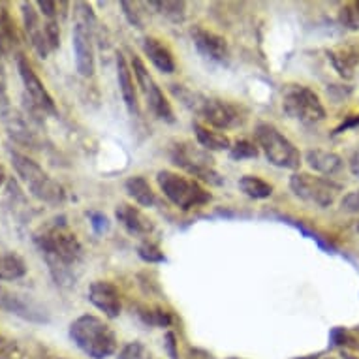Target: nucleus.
<instances>
[{"mask_svg": "<svg viewBox=\"0 0 359 359\" xmlns=\"http://www.w3.org/2000/svg\"><path fill=\"white\" fill-rule=\"evenodd\" d=\"M358 124H359V115L355 118H353V121H350V123H344V124H342V126H339V128H337V132L348 130V128H350V126H358Z\"/></svg>", "mask_w": 359, "mask_h": 359, "instance_id": "40", "label": "nucleus"}, {"mask_svg": "<svg viewBox=\"0 0 359 359\" xmlns=\"http://www.w3.org/2000/svg\"><path fill=\"white\" fill-rule=\"evenodd\" d=\"M324 359H335V358H324Z\"/></svg>", "mask_w": 359, "mask_h": 359, "instance_id": "45", "label": "nucleus"}, {"mask_svg": "<svg viewBox=\"0 0 359 359\" xmlns=\"http://www.w3.org/2000/svg\"><path fill=\"white\" fill-rule=\"evenodd\" d=\"M149 6H153L168 18L173 23H183L187 18V4L184 2H177V0H164V2H149Z\"/></svg>", "mask_w": 359, "mask_h": 359, "instance_id": "27", "label": "nucleus"}, {"mask_svg": "<svg viewBox=\"0 0 359 359\" xmlns=\"http://www.w3.org/2000/svg\"><path fill=\"white\" fill-rule=\"evenodd\" d=\"M90 217H93V220H95V222H93V226H95L96 231H104V230H107V228H109V224H107V218L104 217V215H100V212H93Z\"/></svg>", "mask_w": 359, "mask_h": 359, "instance_id": "38", "label": "nucleus"}, {"mask_svg": "<svg viewBox=\"0 0 359 359\" xmlns=\"http://www.w3.org/2000/svg\"><path fill=\"white\" fill-rule=\"evenodd\" d=\"M0 359H23L15 341H8L4 337H0Z\"/></svg>", "mask_w": 359, "mask_h": 359, "instance_id": "34", "label": "nucleus"}, {"mask_svg": "<svg viewBox=\"0 0 359 359\" xmlns=\"http://www.w3.org/2000/svg\"><path fill=\"white\" fill-rule=\"evenodd\" d=\"M190 36H192L196 49L203 57L215 60V62H220V65H228V60H230V48H228V41L224 40L222 36L212 32V30L203 29L200 25L190 30Z\"/></svg>", "mask_w": 359, "mask_h": 359, "instance_id": "14", "label": "nucleus"}, {"mask_svg": "<svg viewBox=\"0 0 359 359\" xmlns=\"http://www.w3.org/2000/svg\"><path fill=\"white\" fill-rule=\"evenodd\" d=\"M283 111L301 124H318L325 118V109L320 96L312 88L297 83L284 85Z\"/></svg>", "mask_w": 359, "mask_h": 359, "instance_id": "7", "label": "nucleus"}, {"mask_svg": "<svg viewBox=\"0 0 359 359\" xmlns=\"http://www.w3.org/2000/svg\"><path fill=\"white\" fill-rule=\"evenodd\" d=\"M19 48V36L15 30V23L6 10L0 12V53L12 55Z\"/></svg>", "mask_w": 359, "mask_h": 359, "instance_id": "23", "label": "nucleus"}, {"mask_svg": "<svg viewBox=\"0 0 359 359\" xmlns=\"http://www.w3.org/2000/svg\"><path fill=\"white\" fill-rule=\"evenodd\" d=\"M27 275V264L19 254H0V280H19Z\"/></svg>", "mask_w": 359, "mask_h": 359, "instance_id": "25", "label": "nucleus"}, {"mask_svg": "<svg viewBox=\"0 0 359 359\" xmlns=\"http://www.w3.org/2000/svg\"><path fill=\"white\" fill-rule=\"evenodd\" d=\"M136 77L132 76V70L128 68V62L123 55H117V81L121 95H123L124 106L130 111V115H140V100H137Z\"/></svg>", "mask_w": 359, "mask_h": 359, "instance_id": "18", "label": "nucleus"}, {"mask_svg": "<svg viewBox=\"0 0 359 359\" xmlns=\"http://www.w3.org/2000/svg\"><path fill=\"white\" fill-rule=\"evenodd\" d=\"M132 70H134V77H136V85L142 88V93L145 95V98H147L149 109H151L160 121L175 123V115H173L171 104L168 102L164 93H162V88L158 87V83L154 81L153 76L149 74V70L145 68L142 59L136 57V55H134V59H132Z\"/></svg>", "mask_w": 359, "mask_h": 359, "instance_id": "10", "label": "nucleus"}, {"mask_svg": "<svg viewBox=\"0 0 359 359\" xmlns=\"http://www.w3.org/2000/svg\"><path fill=\"white\" fill-rule=\"evenodd\" d=\"M36 8L40 10V13H43L48 19H57V10H59V4L57 2H51V0H43V2H36Z\"/></svg>", "mask_w": 359, "mask_h": 359, "instance_id": "37", "label": "nucleus"}, {"mask_svg": "<svg viewBox=\"0 0 359 359\" xmlns=\"http://www.w3.org/2000/svg\"><path fill=\"white\" fill-rule=\"evenodd\" d=\"M10 158H12L13 170L21 179V183L34 198L51 203V205H59L65 201V189L38 162L29 158L27 154L18 153V151H12Z\"/></svg>", "mask_w": 359, "mask_h": 359, "instance_id": "4", "label": "nucleus"}, {"mask_svg": "<svg viewBox=\"0 0 359 359\" xmlns=\"http://www.w3.org/2000/svg\"><path fill=\"white\" fill-rule=\"evenodd\" d=\"M121 6L124 10V15L128 19V23L132 27H136V29H143V21L140 18V12H137L136 4H132V2H121Z\"/></svg>", "mask_w": 359, "mask_h": 359, "instance_id": "35", "label": "nucleus"}, {"mask_svg": "<svg viewBox=\"0 0 359 359\" xmlns=\"http://www.w3.org/2000/svg\"><path fill=\"white\" fill-rule=\"evenodd\" d=\"M256 142L258 147L264 151L265 158L273 165L283 168V170H297L303 162L299 149L284 136L283 132L269 123H259L256 126Z\"/></svg>", "mask_w": 359, "mask_h": 359, "instance_id": "6", "label": "nucleus"}, {"mask_svg": "<svg viewBox=\"0 0 359 359\" xmlns=\"http://www.w3.org/2000/svg\"><path fill=\"white\" fill-rule=\"evenodd\" d=\"M72 46L76 55V68L79 76L93 77L95 74V46H93V36L90 27L83 21H77L72 32Z\"/></svg>", "mask_w": 359, "mask_h": 359, "instance_id": "12", "label": "nucleus"}, {"mask_svg": "<svg viewBox=\"0 0 359 359\" xmlns=\"http://www.w3.org/2000/svg\"><path fill=\"white\" fill-rule=\"evenodd\" d=\"M59 359H62V358H59Z\"/></svg>", "mask_w": 359, "mask_h": 359, "instance_id": "46", "label": "nucleus"}, {"mask_svg": "<svg viewBox=\"0 0 359 359\" xmlns=\"http://www.w3.org/2000/svg\"><path fill=\"white\" fill-rule=\"evenodd\" d=\"M290 190L295 198L316 207H330L335 203L337 192L341 190L331 179L314 177L311 173H294L290 177Z\"/></svg>", "mask_w": 359, "mask_h": 359, "instance_id": "9", "label": "nucleus"}, {"mask_svg": "<svg viewBox=\"0 0 359 359\" xmlns=\"http://www.w3.org/2000/svg\"><path fill=\"white\" fill-rule=\"evenodd\" d=\"M88 301L104 312V316L109 320L118 318L121 314V294H118L117 286L107 280H95L88 286Z\"/></svg>", "mask_w": 359, "mask_h": 359, "instance_id": "15", "label": "nucleus"}, {"mask_svg": "<svg viewBox=\"0 0 359 359\" xmlns=\"http://www.w3.org/2000/svg\"><path fill=\"white\" fill-rule=\"evenodd\" d=\"M239 189L243 194H247L252 200H267L273 194V184L256 175H245L239 179Z\"/></svg>", "mask_w": 359, "mask_h": 359, "instance_id": "26", "label": "nucleus"}, {"mask_svg": "<svg viewBox=\"0 0 359 359\" xmlns=\"http://www.w3.org/2000/svg\"><path fill=\"white\" fill-rule=\"evenodd\" d=\"M4 181H6V173H4V170L0 168V187L4 184Z\"/></svg>", "mask_w": 359, "mask_h": 359, "instance_id": "42", "label": "nucleus"}, {"mask_svg": "<svg viewBox=\"0 0 359 359\" xmlns=\"http://www.w3.org/2000/svg\"><path fill=\"white\" fill-rule=\"evenodd\" d=\"M168 346H170V352L171 355H173V359H175V350H173V346H175V337L171 335V333H168Z\"/></svg>", "mask_w": 359, "mask_h": 359, "instance_id": "41", "label": "nucleus"}, {"mask_svg": "<svg viewBox=\"0 0 359 359\" xmlns=\"http://www.w3.org/2000/svg\"><path fill=\"white\" fill-rule=\"evenodd\" d=\"M342 211L348 212H359V190H353L350 194H346L341 201Z\"/></svg>", "mask_w": 359, "mask_h": 359, "instance_id": "36", "label": "nucleus"}, {"mask_svg": "<svg viewBox=\"0 0 359 359\" xmlns=\"http://www.w3.org/2000/svg\"><path fill=\"white\" fill-rule=\"evenodd\" d=\"M115 217H117L118 224L128 231L130 236L147 237L154 231L153 220L142 209L130 205V203H118L117 209H115Z\"/></svg>", "mask_w": 359, "mask_h": 359, "instance_id": "17", "label": "nucleus"}, {"mask_svg": "<svg viewBox=\"0 0 359 359\" xmlns=\"http://www.w3.org/2000/svg\"><path fill=\"white\" fill-rule=\"evenodd\" d=\"M330 59L335 66V70L339 72V76L352 77L355 66L359 65V53L353 48H341L337 51H330Z\"/></svg>", "mask_w": 359, "mask_h": 359, "instance_id": "24", "label": "nucleus"}, {"mask_svg": "<svg viewBox=\"0 0 359 359\" xmlns=\"http://www.w3.org/2000/svg\"><path fill=\"white\" fill-rule=\"evenodd\" d=\"M355 230L359 231V220H358V222H355Z\"/></svg>", "mask_w": 359, "mask_h": 359, "instance_id": "43", "label": "nucleus"}, {"mask_svg": "<svg viewBox=\"0 0 359 359\" xmlns=\"http://www.w3.org/2000/svg\"><path fill=\"white\" fill-rule=\"evenodd\" d=\"M171 95L181 102L187 109L203 118L212 128L228 130L241 123V113L233 104L220 98H212L184 87V85H171Z\"/></svg>", "mask_w": 359, "mask_h": 359, "instance_id": "2", "label": "nucleus"}, {"mask_svg": "<svg viewBox=\"0 0 359 359\" xmlns=\"http://www.w3.org/2000/svg\"><path fill=\"white\" fill-rule=\"evenodd\" d=\"M258 154H259V149L256 147L252 142H248V140H241V142H237L236 145H231L230 149L231 160L258 158Z\"/></svg>", "mask_w": 359, "mask_h": 359, "instance_id": "30", "label": "nucleus"}, {"mask_svg": "<svg viewBox=\"0 0 359 359\" xmlns=\"http://www.w3.org/2000/svg\"><path fill=\"white\" fill-rule=\"evenodd\" d=\"M18 72L19 76H21V81H23L25 85V93L29 95L32 106H34L38 111L55 115V113H57V106H55L53 96L49 95V90L46 88V85L41 83V79L34 72L32 65H30L25 57H19L18 59Z\"/></svg>", "mask_w": 359, "mask_h": 359, "instance_id": "11", "label": "nucleus"}, {"mask_svg": "<svg viewBox=\"0 0 359 359\" xmlns=\"http://www.w3.org/2000/svg\"><path fill=\"white\" fill-rule=\"evenodd\" d=\"M137 254H140V258L143 262H147V264H160V262H164L165 256L164 252L160 250V247L156 243L151 241H143L140 247H137Z\"/></svg>", "mask_w": 359, "mask_h": 359, "instance_id": "31", "label": "nucleus"}, {"mask_svg": "<svg viewBox=\"0 0 359 359\" xmlns=\"http://www.w3.org/2000/svg\"><path fill=\"white\" fill-rule=\"evenodd\" d=\"M70 339L90 359H107L117 352L115 331L93 314H83L72 322Z\"/></svg>", "mask_w": 359, "mask_h": 359, "instance_id": "3", "label": "nucleus"}, {"mask_svg": "<svg viewBox=\"0 0 359 359\" xmlns=\"http://www.w3.org/2000/svg\"><path fill=\"white\" fill-rule=\"evenodd\" d=\"M117 359H153L151 352L147 350V346L140 341L128 342L126 346L118 352Z\"/></svg>", "mask_w": 359, "mask_h": 359, "instance_id": "32", "label": "nucleus"}, {"mask_svg": "<svg viewBox=\"0 0 359 359\" xmlns=\"http://www.w3.org/2000/svg\"><path fill=\"white\" fill-rule=\"evenodd\" d=\"M194 134L196 140L200 143L201 149H205V151H230L231 149V140L222 132H215V130L207 128L203 124L194 123Z\"/></svg>", "mask_w": 359, "mask_h": 359, "instance_id": "22", "label": "nucleus"}, {"mask_svg": "<svg viewBox=\"0 0 359 359\" xmlns=\"http://www.w3.org/2000/svg\"><path fill=\"white\" fill-rule=\"evenodd\" d=\"M170 156L173 164L179 165L189 175L200 179L203 183L211 184V187H222L224 184V177L215 170L211 154L205 149L196 147L189 142H183L171 147Z\"/></svg>", "mask_w": 359, "mask_h": 359, "instance_id": "8", "label": "nucleus"}, {"mask_svg": "<svg viewBox=\"0 0 359 359\" xmlns=\"http://www.w3.org/2000/svg\"><path fill=\"white\" fill-rule=\"evenodd\" d=\"M145 324L156 325V327H168L171 324L170 312L162 311L158 306H140V312H137Z\"/></svg>", "mask_w": 359, "mask_h": 359, "instance_id": "28", "label": "nucleus"}, {"mask_svg": "<svg viewBox=\"0 0 359 359\" xmlns=\"http://www.w3.org/2000/svg\"><path fill=\"white\" fill-rule=\"evenodd\" d=\"M156 183H158L162 194L183 211H189L192 207L205 205L211 201V194L196 179H189L175 171H158Z\"/></svg>", "mask_w": 359, "mask_h": 359, "instance_id": "5", "label": "nucleus"}, {"mask_svg": "<svg viewBox=\"0 0 359 359\" xmlns=\"http://www.w3.org/2000/svg\"><path fill=\"white\" fill-rule=\"evenodd\" d=\"M305 162L309 168L318 171L322 175H335L344 168V162L333 151H322V149H311L305 153Z\"/></svg>", "mask_w": 359, "mask_h": 359, "instance_id": "20", "label": "nucleus"}, {"mask_svg": "<svg viewBox=\"0 0 359 359\" xmlns=\"http://www.w3.org/2000/svg\"><path fill=\"white\" fill-rule=\"evenodd\" d=\"M0 309L6 312H12L19 318L29 320V322H38V324H43V322L49 320L48 312L36 305L34 301L27 299L25 295L15 294L12 290L4 288V286H0Z\"/></svg>", "mask_w": 359, "mask_h": 359, "instance_id": "13", "label": "nucleus"}, {"mask_svg": "<svg viewBox=\"0 0 359 359\" xmlns=\"http://www.w3.org/2000/svg\"><path fill=\"white\" fill-rule=\"evenodd\" d=\"M348 164H350V171H352L353 175L359 177V149L350 156V162H348Z\"/></svg>", "mask_w": 359, "mask_h": 359, "instance_id": "39", "label": "nucleus"}, {"mask_svg": "<svg viewBox=\"0 0 359 359\" xmlns=\"http://www.w3.org/2000/svg\"><path fill=\"white\" fill-rule=\"evenodd\" d=\"M21 13H23L25 30L29 34L32 48L36 49V53L40 55L41 59H46L51 49H49L48 40H46V23H41L40 12L36 10V4H32V2H21Z\"/></svg>", "mask_w": 359, "mask_h": 359, "instance_id": "16", "label": "nucleus"}, {"mask_svg": "<svg viewBox=\"0 0 359 359\" xmlns=\"http://www.w3.org/2000/svg\"><path fill=\"white\" fill-rule=\"evenodd\" d=\"M142 48L145 57H147L162 74H173V72H175V59H173V53H171L170 49H168V46H164L158 38H153V36L143 38Z\"/></svg>", "mask_w": 359, "mask_h": 359, "instance_id": "19", "label": "nucleus"}, {"mask_svg": "<svg viewBox=\"0 0 359 359\" xmlns=\"http://www.w3.org/2000/svg\"><path fill=\"white\" fill-rule=\"evenodd\" d=\"M301 359H316V358H301Z\"/></svg>", "mask_w": 359, "mask_h": 359, "instance_id": "44", "label": "nucleus"}, {"mask_svg": "<svg viewBox=\"0 0 359 359\" xmlns=\"http://www.w3.org/2000/svg\"><path fill=\"white\" fill-rule=\"evenodd\" d=\"M38 248L48 262L49 271L60 286L76 284L74 269L81 264L83 247L74 231L65 222H55L41 228L34 236Z\"/></svg>", "mask_w": 359, "mask_h": 359, "instance_id": "1", "label": "nucleus"}, {"mask_svg": "<svg viewBox=\"0 0 359 359\" xmlns=\"http://www.w3.org/2000/svg\"><path fill=\"white\" fill-rule=\"evenodd\" d=\"M46 40H48L49 49H59L60 46V27L57 19H48L46 21Z\"/></svg>", "mask_w": 359, "mask_h": 359, "instance_id": "33", "label": "nucleus"}, {"mask_svg": "<svg viewBox=\"0 0 359 359\" xmlns=\"http://www.w3.org/2000/svg\"><path fill=\"white\" fill-rule=\"evenodd\" d=\"M339 21L344 29L359 32V0L346 2L339 12Z\"/></svg>", "mask_w": 359, "mask_h": 359, "instance_id": "29", "label": "nucleus"}, {"mask_svg": "<svg viewBox=\"0 0 359 359\" xmlns=\"http://www.w3.org/2000/svg\"><path fill=\"white\" fill-rule=\"evenodd\" d=\"M124 190L126 194L136 201L137 205L142 207H153L156 203V194H154L153 187L149 183L147 179L142 175H134L126 179L124 183Z\"/></svg>", "mask_w": 359, "mask_h": 359, "instance_id": "21", "label": "nucleus"}]
</instances>
